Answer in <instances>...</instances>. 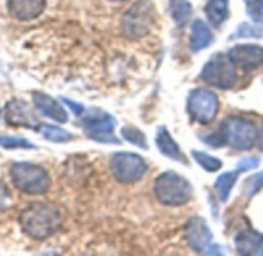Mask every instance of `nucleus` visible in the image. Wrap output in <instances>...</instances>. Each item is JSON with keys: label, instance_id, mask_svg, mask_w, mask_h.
<instances>
[{"label": "nucleus", "instance_id": "5", "mask_svg": "<svg viewBox=\"0 0 263 256\" xmlns=\"http://www.w3.org/2000/svg\"><path fill=\"white\" fill-rule=\"evenodd\" d=\"M220 135L223 136L226 144L243 152L251 150L258 139L257 126L251 120L237 116H229L221 122Z\"/></svg>", "mask_w": 263, "mask_h": 256}, {"label": "nucleus", "instance_id": "24", "mask_svg": "<svg viewBox=\"0 0 263 256\" xmlns=\"http://www.w3.org/2000/svg\"><path fill=\"white\" fill-rule=\"evenodd\" d=\"M245 8L249 19L263 28V0H245Z\"/></svg>", "mask_w": 263, "mask_h": 256}, {"label": "nucleus", "instance_id": "22", "mask_svg": "<svg viewBox=\"0 0 263 256\" xmlns=\"http://www.w3.org/2000/svg\"><path fill=\"white\" fill-rule=\"evenodd\" d=\"M192 158L195 159V162L203 167L206 172H211V173H215L221 168V161L209 153H204V152H198V150H192Z\"/></svg>", "mask_w": 263, "mask_h": 256}, {"label": "nucleus", "instance_id": "27", "mask_svg": "<svg viewBox=\"0 0 263 256\" xmlns=\"http://www.w3.org/2000/svg\"><path fill=\"white\" fill-rule=\"evenodd\" d=\"M260 188H263V173L254 175L252 178H248L246 179V182H245V193L248 196H252Z\"/></svg>", "mask_w": 263, "mask_h": 256}, {"label": "nucleus", "instance_id": "18", "mask_svg": "<svg viewBox=\"0 0 263 256\" xmlns=\"http://www.w3.org/2000/svg\"><path fill=\"white\" fill-rule=\"evenodd\" d=\"M204 13L212 27H221L229 17V0H209L204 7Z\"/></svg>", "mask_w": 263, "mask_h": 256}, {"label": "nucleus", "instance_id": "25", "mask_svg": "<svg viewBox=\"0 0 263 256\" xmlns=\"http://www.w3.org/2000/svg\"><path fill=\"white\" fill-rule=\"evenodd\" d=\"M122 138L128 142H132L134 145H138L141 148H147V142H146V136L138 130V128L127 125L122 128Z\"/></svg>", "mask_w": 263, "mask_h": 256}, {"label": "nucleus", "instance_id": "19", "mask_svg": "<svg viewBox=\"0 0 263 256\" xmlns=\"http://www.w3.org/2000/svg\"><path fill=\"white\" fill-rule=\"evenodd\" d=\"M238 173H240L238 170L226 172V173H223L221 176L217 178V181L214 184V190H215L220 202H226L229 199V195H231V191H232V188H234V185H235V182L238 179Z\"/></svg>", "mask_w": 263, "mask_h": 256}, {"label": "nucleus", "instance_id": "4", "mask_svg": "<svg viewBox=\"0 0 263 256\" xmlns=\"http://www.w3.org/2000/svg\"><path fill=\"white\" fill-rule=\"evenodd\" d=\"M155 24V8L149 0H138L121 19V27L128 39H141L147 36Z\"/></svg>", "mask_w": 263, "mask_h": 256}, {"label": "nucleus", "instance_id": "3", "mask_svg": "<svg viewBox=\"0 0 263 256\" xmlns=\"http://www.w3.org/2000/svg\"><path fill=\"white\" fill-rule=\"evenodd\" d=\"M10 178L16 188L27 195H44L50 188V175L48 172L31 162H16L10 168Z\"/></svg>", "mask_w": 263, "mask_h": 256}, {"label": "nucleus", "instance_id": "17", "mask_svg": "<svg viewBox=\"0 0 263 256\" xmlns=\"http://www.w3.org/2000/svg\"><path fill=\"white\" fill-rule=\"evenodd\" d=\"M263 245V234L255 230H243L235 238V247L241 254H255L260 253Z\"/></svg>", "mask_w": 263, "mask_h": 256}, {"label": "nucleus", "instance_id": "23", "mask_svg": "<svg viewBox=\"0 0 263 256\" xmlns=\"http://www.w3.org/2000/svg\"><path fill=\"white\" fill-rule=\"evenodd\" d=\"M0 147L5 150H17V148H36L33 142L25 138L13 136V135H2L0 136Z\"/></svg>", "mask_w": 263, "mask_h": 256}, {"label": "nucleus", "instance_id": "14", "mask_svg": "<svg viewBox=\"0 0 263 256\" xmlns=\"http://www.w3.org/2000/svg\"><path fill=\"white\" fill-rule=\"evenodd\" d=\"M8 11L17 20H31L42 14L45 0H8Z\"/></svg>", "mask_w": 263, "mask_h": 256}, {"label": "nucleus", "instance_id": "30", "mask_svg": "<svg viewBox=\"0 0 263 256\" xmlns=\"http://www.w3.org/2000/svg\"><path fill=\"white\" fill-rule=\"evenodd\" d=\"M70 108H71V111L76 114V116H82L84 113H85V108L81 105V103H76V102H73V100H70V99H62Z\"/></svg>", "mask_w": 263, "mask_h": 256}, {"label": "nucleus", "instance_id": "28", "mask_svg": "<svg viewBox=\"0 0 263 256\" xmlns=\"http://www.w3.org/2000/svg\"><path fill=\"white\" fill-rule=\"evenodd\" d=\"M260 164V159L258 158H245L241 161H238L237 164V170L241 173V172H248V170H252V168H257Z\"/></svg>", "mask_w": 263, "mask_h": 256}, {"label": "nucleus", "instance_id": "26", "mask_svg": "<svg viewBox=\"0 0 263 256\" xmlns=\"http://www.w3.org/2000/svg\"><path fill=\"white\" fill-rule=\"evenodd\" d=\"M263 36V30L258 28V27H252L249 24H241L235 33L231 36V39H240V37H261Z\"/></svg>", "mask_w": 263, "mask_h": 256}, {"label": "nucleus", "instance_id": "16", "mask_svg": "<svg viewBox=\"0 0 263 256\" xmlns=\"http://www.w3.org/2000/svg\"><path fill=\"white\" fill-rule=\"evenodd\" d=\"M214 40V34L206 22L201 19H195L191 25V34H189V45L194 53L201 51L208 48Z\"/></svg>", "mask_w": 263, "mask_h": 256}, {"label": "nucleus", "instance_id": "20", "mask_svg": "<svg viewBox=\"0 0 263 256\" xmlns=\"http://www.w3.org/2000/svg\"><path fill=\"white\" fill-rule=\"evenodd\" d=\"M171 16L177 27H184L189 17L192 16V5L189 0H172L171 2Z\"/></svg>", "mask_w": 263, "mask_h": 256}, {"label": "nucleus", "instance_id": "6", "mask_svg": "<svg viewBox=\"0 0 263 256\" xmlns=\"http://www.w3.org/2000/svg\"><path fill=\"white\" fill-rule=\"evenodd\" d=\"M234 67L235 65L231 62L229 56L218 53V54H214L204 63L200 77L211 87H215L220 90H229L237 83V71Z\"/></svg>", "mask_w": 263, "mask_h": 256}, {"label": "nucleus", "instance_id": "31", "mask_svg": "<svg viewBox=\"0 0 263 256\" xmlns=\"http://www.w3.org/2000/svg\"><path fill=\"white\" fill-rule=\"evenodd\" d=\"M110 2H125V0H110Z\"/></svg>", "mask_w": 263, "mask_h": 256}, {"label": "nucleus", "instance_id": "21", "mask_svg": "<svg viewBox=\"0 0 263 256\" xmlns=\"http://www.w3.org/2000/svg\"><path fill=\"white\" fill-rule=\"evenodd\" d=\"M39 133L50 142H56V144H62V142H70L73 139V135L61 126L56 125H48V123H42L39 125Z\"/></svg>", "mask_w": 263, "mask_h": 256}, {"label": "nucleus", "instance_id": "11", "mask_svg": "<svg viewBox=\"0 0 263 256\" xmlns=\"http://www.w3.org/2000/svg\"><path fill=\"white\" fill-rule=\"evenodd\" d=\"M231 62L243 70H255L263 65V48L255 44H240L229 51Z\"/></svg>", "mask_w": 263, "mask_h": 256}, {"label": "nucleus", "instance_id": "7", "mask_svg": "<svg viewBox=\"0 0 263 256\" xmlns=\"http://www.w3.org/2000/svg\"><path fill=\"white\" fill-rule=\"evenodd\" d=\"M110 168L113 178L121 184H135L138 182L147 172L146 161L135 153L119 152L111 156Z\"/></svg>", "mask_w": 263, "mask_h": 256}, {"label": "nucleus", "instance_id": "13", "mask_svg": "<svg viewBox=\"0 0 263 256\" xmlns=\"http://www.w3.org/2000/svg\"><path fill=\"white\" fill-rule=\"evenodd\" d=\"M33 102H34V106L44 116L53 119L54 122L65 123L68 120V114H67L65 108L56 99H53L51 96H48L45 93H41V91H36V93H33Z\"/></svg>", "mask_w": 263, "mask_h": 256}, {"label": "nucleus", "instance_id": "29", "mask_svg": "<svg viewBox=\"0 0 263 256\" xmlns=\"http://www.w3.org/2000/svg\"><path fill=\"white\" fill-rule=\"evenodd\" d=\"M11 201V193L8 190V187L0 181V211H2Z\"/></svg>", "mask_w": 263, "mask_h": 256}, {"label": "nucleus", "instance_id": "2", "mask_svg": "<svg viewBox=\"0 0 263 256\" xmlns=\"http://www.w3.org/2000/svg\"><path fill=\"white\" fill-rule=\"evenodd\" d=\"M154 191L157 199L163 205L178 207L184 205L192 199V185L191 182L175 172L161 173L154 184Z\"/></svg>", "mask_w": 263, "mask_h": 256}, {"label": "nucleus", "instance_id": "12", "mask_svg": "<svg viewBox=\"0 0 263 256\" xmlns=\"http://www.w3.org/2000/svg\"><path fill=\"white\" fill-rule=\"evenodd\" d=\"M5 120H7V123H10L13 126L36 128L34 125H37V120L33 116V111L24 100H11L7 103Z\"/></svg>", "mask_w": 263, "mask_h": 256}, {"label": "nucleus", "instance_id": "32", "mask_svg": "<svg viewBox=\"0 0 263 256\" xmlns=\"http://www.w3.org/2000/svg\"><path fill=\"white\" fill-rule=\"evenodd\" d=\"M0 114H2V111H0Z\"/></svg>", "mask_w": 263, "mask_h": 256}, {"label": "nucleus", "instance_id": "8", "mask_svg": "<svg viewBox=\"0 0 263 256\" xmlns=\"http://www.w3.org/2000/svg\"><path fill=\"white\" fill-rule=\"evenodd\" d=\"M187 113L198 123L212 122L220 110L218 97L214 91L204 88H195L187 96Z\"/></svg>", "mask_w": 263, "mask_h": 256}, {"label": "nucleus", "instance_id": "15", "mask_svg": "<svg viewBox=\"0 0 263 256\" xmlns=\"http://www.w3.org/2000/svg\"><path fill=\"white\" fill-rule=\"evenodd\" d=\"M155 142H157V147L161 152V155H164V156H167V158H171L174 161H178L181 164H186V158H184L181 148L172 139V136L167 132L166 126H158L157 136H155Z\"/></svg>", "mask_w": 263, "mask_h": 256}, {"label": "nucleus", "instance_id": "9", "mask_svg": "<svg viewBox=\"0 0 263 256\" xmlns=\"http://www.w3.org/2000/svg\"><path fill=\"white\" fill-rule=\"evenodd\" d=\"M82 125L87 130V135L98 142H107V144H119V141L111 135L113 128L116 125V119L99 110L91 108L85 114H82Z\"/></svg>", "mask_w": 263, "mask_h": 256}, {"label": "nucleus", "instance_id": "1", "mask_svg": "<svg viewBox=\"0 0 263 256\" xmlns=\"http://www.w3.org/2000/svg\"><path fill=\"white\" fill-rule=\"evenodd\" d=\"M22 230L34 239H47L58 231L62 224V213L50 202H34L28 205L19 218Z\"/></svg>", "mask_w": 263, "mask_h": 256}, {"label": "nucleus", "instance_id": "10", "mask_svg": "<svg viewBox=\"0 0 263 256\" xmlns=\"http://www.w3.org/2000/svg\"><path fill=\"white\" fill-rule=\"evenodd\" d=\"M187 242L197 253H206V254H217L220 251L218 245L214 244V234L209 230L208 224L203 218H192L187 222L186 227Z\"/></svg>", "mask_w": 263, "mask_h": 256}]
</instances>
